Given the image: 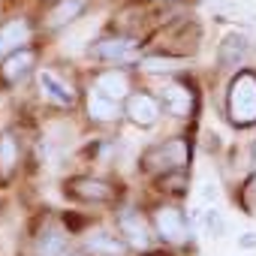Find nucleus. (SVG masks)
Listing matches in <instances>:
<instances>
[{
	"label": "nucleus",
	"instance_id": "19",
	"mask_svg": "<svg viewBox=\"0 0 256 256\" xmlns=\"http://www.w3.org/2000/svg\"><path fill=\"white\" fill-rule=\"evenodd\" d=\"M22 160V145H18V136L12 130H4L0 133V175H12L16 166Z\"/></svg>",
	"mask_w": 256,
	"mask_h": 256
},
{
	"label": "nucleus",
	"instance_id": "28",
	"mask_svg": "<svg viewBox=\"0 0 256 256\" xmlns=\"http://www.w3.org/2000/svg\"><path fill=\"white\" fill-rule=\"evenodd\" d=\"M118 4H120V0H118Z\"/></svg>",
	"mask_w": 256,
	"mask_h": 256
},
{
	"label": "nucleus",
	"instance_id": "5",
	"mask_svg": "<svg viewBox=\"0 0 256 256\" xmlns=\"http://www.w3.org/2000/svg\"><path fill=\"white\" fill-rule=\"evenodd\" d=\"M190 142L187 139H169V142H160V145H151L145 154H142V169L148 175H166V172H178V169H187L190 166Z\"/></svg>",
	"mask_w": 256,
	"mask_h": 256
},
{
	"label": "nucleus",
	"instance_id": "10",
	"mask_svg": "<svg viewBox=\"0 0 256 256\" xmlns=\"http://www.w3.org/2000/svg\"><path fill=\"white\" fill-rule=\"evenodd\" d=\"M64 190H66V196L88 202V205H108L118 196L114 184L106 178H96V175H72V178H66Z\"/></svg>",
	"mask_w": 256,
	"mask_h": 256
},
{
	"label": "nucleus",
	"instance_id": "22",
	"mask_svg": "<svg viewBox=\"0 0 256 256\" xmlns=\"http://www.w3.org/2000/svg\"><path fill=\"white\" fill-rule=\"evenodd\" d=\"M202 199H205V202H214V199H217V184H214L211 178L202 181Z\"/></svg>",
	"mask_w": 256,
	"mask_h": 256
},
{
	"label": "nucleus",
	"instance_id": "17",
	"mask_svg": "<svg viewBox=\"0 0 256 256\" xmlns=\"http://www.w3.org/2000/svg\"><path fill=\"white\" fill-rule=\"evenodd\" d=\"M84 112L94 124H114L118 118H124V102H114L88 84L84 88Z\"/></svg>",
	"mask_w": 256,
	"mask_h": 256
},
{
	"label": "nucleus",
	"instance_id": "8",
	"mask_svg": "<svg viewBox=\"0 0 256 256\" xmlns=\"http://www.w3.org/2000/svg\"><path fill=\"white\" fill-rule=\"evenodd\" d=\"M118 235L126 241L130 250H142V253H148L151 244H154V226H151V220L139 208H133V205L120 208V214H118Z\"/></svg>",
	"mask_w": 256,
	"mask_h": 256
},
{
	"label": "nucleus",
	"instance_id": "20",
	"mask_svg": "<svg viewBox=\"0 0 256 256\" xmlns=\"http://www.w3.org/2000/svg\"><path fill=\"white\" fill-rule=\"evenodd\" d=\"M196 223H202V229H205V235H211V238H220L223 232H226V223H223V217L211 208V211H196Z\"/></svg>",
	"mask_w": 256,
	"mask_h": 256
},
{
	"label": "nucleus",
	"instance_id": "27",
	"mask_svg": "<svg viewBox=\"0 0 256 256\" xmlns=\"http://www.w3.org/2000/svg\"><path fill=\"white\" fill-rule=\"evenodd\" d=\"M0 133H4V130H0Z\"/></svg>",
	"mask_w": 256,
	"mask_h": 256
},
{
	"label": "nucleus",
	"instance_id": "23",
	"mask_svg": "<svg viewBox=\"0 0 256 256\" xmlns=\"http://www.w3.org/2000/svg\"><path fill=\"white\" fill-rule=\"evenodd\" d=\"M238 247H241V250H256V232L238 235Z\"/></svg>",
	"mask_w": 256,
	"mask_h": 256
},
{
	"label": "nucleus",
	"instance_id": "26",
	"mask_svg": "<svg viewBox=\"0 0 256 256\" xmlns=\"http://www.w3.org/2000/svg\"><path fill=\"white\" fill-rule=\"evenodd\" d=\"M151 256H157V253H151Z\"/></svg>",
	"mask_w": 256,
	"mask_h": 256
},
{
	"label": "nucleus",
	"instance_id": "7",
	"mask_svg": "<svg viewBox=\"0 0 256 256\" xmlns=\"http://www.w3.org/2000/svg\"><path fill=\"white\" fill-rule=\"evenodd\" d=\"M154 235L172 247H184L190 244V220L184 217V211L178 205H157L154 217H151Z\"/></svg>",
	"mask_w": 256,
	"mask_h": 256
},
{
	"label": "nucleus",
	"instance_id": "18",
	"mask_svg": "<svg viewBox=\"0 0 256 256\" xmlns=\"http://www.w3.org/2000/svg\"><path fill=\"white\" fill-rule=\"evenodd\" d=\"M82 250L88 256H126V250H130V247H126V241L120 235H112L106 229H94V232L84 235Z\"/></svg>",
	"mask_w": 256,
	"mask_h": 256
},
{
	"label": "nucleus",
	"instance_id": "6",
	"mask_svg": "<svg viewBox=\"0 0 256 256\" xmlns=\"http://www.w3.org/2000/svg\"><path fill=\"white\" fill-rule=\"evenodd\" d=\"M36 84H40V94L46 96V102H52L54 108H76L78 106V88L60 66H40Z\"/></svg>",
	"mask_w": 256,
	"mask_h": 256
},
{
	"label": "nucleus",
	"instance_id": "13",
	"mask_svg": "<svg viewBox=\"0 0 256 256\" xmlns=\"http://www.w3.org/2000/svg\"><path fill=\"white\" fill-rule=\"evenodd\" d=\"M90 88L114 102H124L133 94V78L126 72V66H100L90 78Z\"/></svg>",
	"mask_w": 256,
	"mask_h": 256
},
{
	"label": "nucleus",
	"instance_id": "1",
	"mask_svg": "<svg viewBox=\"0 0 256 256\" xmlns=\"http://www.w3.org/2000/svg\"><path fill=\"white\" fill-rule=\"evenodd\" d=\"M145 36H133V34H118V30H106L96 34L88 42V58L100 66H136L139 58L145 54Z\"/></svg>",
	"mask_w": 256,
	"mask_h": 256
},
{
	"label": "nucleus",
	"instance_id": "24",
	"mask_svg": "<svg viewBox=\"0 0 256 256\" xmlns=\"http://www.w3.org/2000/svg\"><path fill=\"white\" fill-rule=\"evenodd\" d=\"M148 6H163V4H178V0H145Z\"/></svg>",
	"mask_w": 256,
	"mask_h": 256
},
{
	"label": "nucleus",
	"instance_id": "15",
	"mask_svg": "<svg viewBox=\"0 0 256 256\" xmlns=\"http://www.w3.org/2000/svg\"><path fill=\"white\" fill-rule=\"evenodd\" d=\"M184 64H187L184 54H175V52H166V48H148L133 70H139L142 76H172Z\"/></svg>",
	"mask_w": 256,
	"mask_h": 256
},
{
	"label": "nucleus",
	"instance_id": "4",
	"mask_svg": "<svg viewBox=\"0 0 256 256\" xmlns=\"http://www.w3.org/2000/svg\"><path fill=\"white\" fill-rule=\"evenodd\" d=\"M40 40V24L34 10H12L0 16V58H6Z\"/></svg>",
	"mask_w": 256,
	"mask_h": 256
},
{
	"label": "nucleus",
	"instance_id": "21",
	"mask_svg": "<svg viewBox=\"0 0 256 256\" xmlns=\"http://www.w3.org/2000/svg\"><path fill=\"white\" fill-rule=\"evenodd\" d=\"M241 205H244V211H247V214H256V172H253V178L244 184V193H241Z\"/></svg>",
	"mask_w": 256,
	"mask_h": 256
},
{
	"label": "nucleus",
	"instance_id": "25",
	"mask_svg": "<svg viewBox=\"0 0 256 256\" xmlns=\"http://www.w3.org/2000/svg\"><path fill=\"white\" fill-rule=\"evenodd\" d=\"M250 169L256 172V142H253V148H250Z\"/></svg>",
	"mask_w": 256,
	"mask_h": 256
},
{
	"label": "nucleus",
	"instance_id": "2",
	"mask_svg": "<svg viewBox=\"0 0 256 256\" xmlns=\"http://www.w3.org/2000/svg\"><path fill=\"white\" fill-rule=\"evenodd\" d=\"M96 6V0H46L40 4L36 12V24L40 34L46 36H60L66 30H72L76 24H82Z\"/></svg>",
	"mask_w": 256,
	"mask_h": 256
},
{
	"label": "nucleus",
	"instance_id": "11",
	"mask_svg": "<svg viewBox=\"0 0 256 256\" xmlns=\"http://www.w3.org/2000/svg\"><path fill=\"white\" fill-rule=\"evenodd\" d=\"M160 114H163V106H160V100H157L154 94H148V90H136V88H133V94L124 100V118L130 120L133 126L151 130V126H157Z\"/></svg>",
	"mask_w": 256,
	"mask_h": 256
},
{
	"label": "nucleus",
	"instance_id": "3",
	"mask_svg": "<svg viewBox=\"0 0 256 256\" xmlns=\"http://www.w3.org/2000/svg\"><path fill=\"white\" fill-rule=\"evenodd\" d=\"M226 118L232 126H253L256 124V72L238 70L226 88Z\"/></svg>",
	"mask_w": 256,
	"mask_h": 256
},
{
	"label": "nucleus",
	"instance_id": "12",
	"mask_svg": "<svg viewBox=\"0 0 256 256\" xmlns=\"http://www.w3.org/2000/svg\"><path fill=\"white\" fill-rule=\"evenodd\" d=\"M157 100H160L163 112L172 114V118H190V114L196 112V90H193L184 78H169V82H163Z\"/></svg>",
	"mask_w": 256,
	"mask_h": 256
},
{
	"label": "nucleus",
	"instance_id": "16",
	"mask_svg": "<svg viewBox=\"0 0 256 256\" xmlns=\"http://www.w3.org/2000/svg\"><path fill=\"white\" fill-rule=\"evenodd\" d=\"M250 58V36L241 30H229L217 46V64L220 70H238Z\"/></svg>",
	"mask_w": 256,
	"mask_h": 256
},
{
	"label": "nucleus",
	"instance_id": "9",
	"mask_svg": "<svg viewBox=\"0 0 256 256\" xmlns=\"http://www.w3.org/2000/svg\"><path fill=\"white\" fill-rule=\"evenodd\" d=\"M40 70V46H24L6 58H0V88H16Z\"/></svg>",
	"mask_w": 256,
	"mask_h": 256
},
{
	"label": "nucleus",
	"instance_id": "14",
	"mask_svg": "<svg viewBox=\"0 0 256 256\" xmlns=\"http://www.w3.org/2000/svg\"><path fill=\"white\" fill-rule=\"evenodd\" d=\"M30 250L34 256H66L72 250V241H70V232L58 223V220H48L30 241Z\"/></svg>",
	"mask_w": 256,
	"mask_h": 256
}]
</instances>
